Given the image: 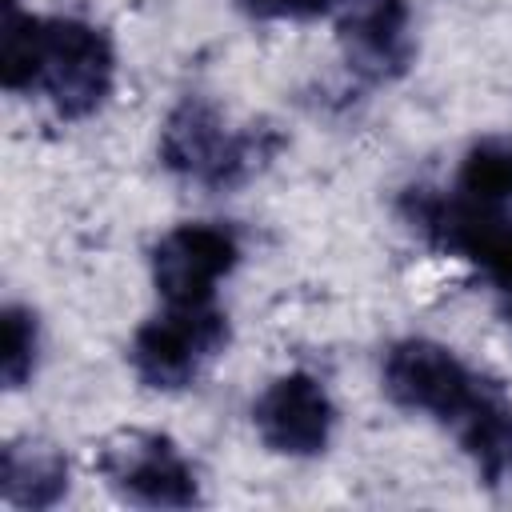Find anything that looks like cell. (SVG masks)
I'll use <instances>...</instances> for the list:
<instances>
[{
	"instance_id": "1",
	"label": "cell",
	"mask_w": 512,
	"mask_h": 512,
	"mask_svg": "<svg viewBox=\"0 0 512 512\" xmlns=\"http://www.w3.org/2000/svg\"><path fill=\"white\" fill-rule=\"evenodd\" d=\"M280 144L284 140L276 128L268 124L228 128L216 104L200 96H184L160 128V164L192 184L224 192L252 180L280 152Z\"/></svg>"
},
{
	"instance_id": "2",
	"label": "cell",
	"mask_w": 512,
	"mask_h": 512,
	"mask_svg": "<svg viewBox=\"0 0 512 512\" xmlns=\"http://www.w3.org/2000/svg\"><path fill=\"white\" fill-rule=\"evenodd\" d=\"M116 80V52L108 36L76 16H40L36 28V60H32V88L48 96V104L64 120H80L96 112Z\"/></svg>"
},
{
	"instance_id": "3",
	"label": "cell",
	"mask_w": 512,
	"mask_h": 512,
	"mask_svg": "<svg viewBox=\"0 0 512 512\" xmlns=\"http://www.w3.org/2000/svg\"><path fill=\"white\" fill-rule=\"evenodd\" d=\"M400 216L436 252L476 264L500 292H512V220L468 196H444L436 188H408L400 196Z\"/></svg>"
},
{
	"instance_id": "4",
	"label": "cell",
	"mask_w": 512,
	"mask_h": 512,
	"mask_svg": "<svg viewBox=\"0 0 512 512\" xmlns=\"http://www.w3.org/2000/svg\"><path fill=\"white\" fill-rule=\"evenodd\" d=\"M224 344L228 320L216 304H168V312L136 328L128 360L144 388L180 392L224 352Z\"/></svg>"
},
{
	"instance_id": "5",
	"label": "cell",
	"mask_w": 512,
	"mask_h": 512,
	"mask_svg": "<svg viewBox=\"0 0 512 512\" xmlns=\"http://www.w3.org/2000/svg\"><path fill=\"white\" fill-rule=\"evenodd\" d=\"M480 388H484V376H476L452 348L436 340L408 336V340H396L384 356L388 400L408 412H424L444 428H452L468 412Z\"/></svg>"
},
{
	"instance_id": "6",
	"label": "cell",
	"mask_w": 512,
	"mask_h": 512,
	"mask_svg": "<svg viewBox=\"0 0 512 512\" xmlns=\"http://www.w3.org/2000/svg\"><path fill=\"white\" fill-rule=\"evenodd\" d=\"M100 472L108 484L148 508H192L200 500V484L180 448L160 432H124L100 452Z\"/></svg>"
},
{
	"instance_id": "7",
	"label": "cell",
	"mask_w": 512,
	"mask_h": 512,
	"mask_svg": "<svg viewBox=\"0 0 512 512\" xmlns=\"http://www.w3.org/2000/svg\"><path fill=\"white\" fill-rule=\"evenodd\" d=\"M240 240L224 224H176L152 248V284L164 304H212L216 284L236 268Z\"/></svg>"
},
{
	"instance_id": "8",
	"label": "cell",
	"mask_w": 512,
	"mask_h": 512,
	"mask_svg": "<svg viewBox=\"0 0 512 512\" xmlns=\"http://www.w3.org/2000/svg\"><path fill=\"white\" fill-rule=\"evenodd\" d=\"M252 424L264 440V448L280 456H320L336 428V408L328 388L308 372H284L276 376L260 400L252 404Z\"/></svg>"
},
{
	"instance_id": "9",
	"label": "cell",
	"mask_w": 512,
	"mask_h": 512,
	"mask_svg": "<svg viewBox=\"0 0 512 512\" xmlns=\"http://www.w3.org/2000/svg\"><path fill=\"white\" fill-rule=\"evenodd\" d=\"M340 48L356 76L364 80H396L408 72L416 56L412 12L404 0H360L340 20Z\"/></svg>"
},
{
	"instance_id": "10",
	"label": "cell",
	"mask_w": 512,
	"mask_h": 512,
	"mask_svg": "<svg viewBox=\"0 0 512 512\" xmlns=\"http://www.w3.org/2000/svg\"><path fill=\"white\" fill-rule=\"evenodd\" d=\"M460 448L472 456L480 480L488 488L512 492V400L500 384L484 380L480 396L468 404V412L452 424Z\"/></svg>"
},
{
	"instance_id": "11",
	"label": "cell",
	"mask_w": 512,
	"mask_h": 512,
	"mask_svg": "<svg viewBox=\"0 0 512 512\" xmlns=\"http://www.w3.org/2000/svg\"><path fill=\"white\" fill-rule=\"evenodd\" d=\"M0 492L12 508H52L68 492V460L52 444L12 440L0 460Z\"/></svg>"
},
{
	"instance_id": "12",
	"label": "cell",
	"mask_w": 512,
	"mask_h": 512,
	"mask_svg": "<svg viewBox=\"0 0 512 512\" xmlns=\"http://www.w3.org/2000/svg\"><path fill=\"white\" fill-rule=\"evenodd\" d=\"M456 192L476 204H512V136L476 140L456 172Z\"/></svg>"
},
{
	"instance_id": "13",
	"label": "cell",
	"mask_w": 512,
	"mask_h": 512,
	"mask_svg": "<svg viewBox=\"0 0 512 512\" xmlns=\"http://www.w3.org/2000/svg\"><path fill=\"white\" fill-rule=\"evenodd\" d=\"M36 348H40L36 316L20 304H8L0 316V380H4V388H20L32 376Z\"/></svg>"
},
{
	"instance_id": "14",
	"label": "cell",
	"mask_w": 512,
	"mask_h": 512,
	"mask_svg": "<svg viewBox=\"0 0 512 512\" xmlns=\"http://www.w3.org/2000/svg\"><path fill=\"white\" fill-rule=\"evenodd\" d=\"M344 0H240V8L256 20H312L332 12Z\"/></svg>"
},
{
	"instance_id": "15",
	"label": "cell",
	"mask_w": 512,
	"mask_h": 512,
	"mask_svg": "<svg viewBox=\"0 0 512 512\" xmlns=\"http://www.w3.org/2000/svg\"><path fill=\"white\" fill-rule=\"evenodd\" d=\"M508 296V320H512V292H504Z\"/></svg>"
}]
</instances>
